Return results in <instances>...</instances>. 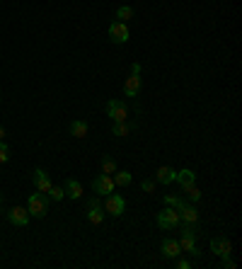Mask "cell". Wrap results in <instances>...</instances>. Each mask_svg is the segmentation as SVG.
I'll return each instance as SVG.
<instances>
[{
    "label": "cell",
    "instance_id": "cb8c5ba5",
    "mask_svg": "<svg viewBox=\"0 0 242 269\" xmlns=\"http://www.w3.org/2000/svg\"><path fill=\"white\" fill-rule=\"evenodd\" d=\"M46 194H49V199H54V202L66 199V191H63V187H54V184H51V189L46 191Z\"/></svg>",
    "mask_w": 242,
    "mask_h": 269
},
{
    "label": "cell",
    "instance_id": "8fae6325",
    "mask_svg": "<svg viewBox=\"0 0 242 269\" xmlns=\"http://www.w3.org/2000/svg\"><path fill=\"white\" fill-rule=\"evenodd\" d=\"M230 250H232V245L225 236H218L211 240V252L218 255V257H230Z\"/></svg>",
    "mask_w": 242,
    "mask_h": 269
},
{
    "label": "cell",
    "instance_id": "484cf974",
    "mask_svg": "<svg viewBox=\"0 0 242 269\" xmlns=\"http://www.w3.org/2000/svg\"><path fill=\"white\" fill-rule=\"evenodd\" d=\"M8 160H10V148L5 141H0V165H5Z\"/></svg>",
    "mask_w": 242,
    "mask_h": 269
},
{
    "label": "cell",
    "instance_id": "5bb4252c",
    "mask_svg": "<svg viewBox=\"0 0 242 269\" xmlns=\"http://www.w3.org/2000/svg\"><path fill=\"white\" fill-rule=\"evenodd\" d=\"M63 191H66V197L68 199H83V184L77 182V179H73V177H68L66 179V184H63Z\"/></svg>",
    "mask_w": 242,
    "mask_h": 269
},
{
    "label": "cell",
    "instance_id": "e0dca14e",
    "mask_svg": "<svg viewBox=\"0 0 242 269\" xmlns=\"http://www.w3.org/2000/svg\"><path fill=\"white\" fill-rule=\"evenodd\" d=\"M175 182H179V184H182V189H184V187H189V184H194V182H196V172H194V170H179V172H177V177H175Z\"/></svg>",
    "mask_w": 242,
    "mask_h": 269
},
{
    "label": "cell",
    "instance_id": "83f0119b",
    "mask_svg": "<svg viewBox=\"0 0 242 269\" xmlns=\"http://www.w3.org/2000/svg\"><path fill=\"white\" fill-rule=\"evenodd\" d=\"M177 267H179V269H189V267H191V262H189V259H179V257H177Z\"/></svg>",
    "mask_w": 242,
    "mask_h": 269
},
{
    "label": "cell",
    "instance_id": "277c9868",
    "mask_svg": "<svg viewBox=\"0 0 242 269\" xmlns=\"http://www.w3.org/2000/svg\"><path fill=\"white\" fill-rule=\"evenodd\" d=\"M141 92V63L131 66V75L124 83V97H136Z\"/></svg>",
    "mask_w": 242,
    "mask_h": 269
},
{
    "label": "cell",
    "instance_id": "ac0fdd59",
    "mask_svg": "<svg viewBox=\"0 0 242 269\" xmlns=\"http://www.w3.org/2000/svg\"><path fill=\"white\" fill-rule=\"evenodd\" d=\"M70 134L75 136V138H85L88 136V122H83V119H77V122H70Z\"/></svg>",
    "mask_w": 242,
    "mask_h": 269
},
{
    "label": "cell",
    "instance_id": "4dcf8cb0",
    "mask_svg": "<svg viewBox=\"0 0 242 269\" xmlns=\"http://www.w3.org/2000/svg\"><path fill=\"white\" fill-rule=\"evenodd\" d=\"M0 202H3V197H0Z\"/></svg>",
    "mask_w": 242,
    "mask_h": 269
},
{
    "label": "cell",
    "instance_id": "44dd1931",
    "mask_svg": "<svg viewBox=\"0 0 242 269\" xmlns=\"http://www.w3.org/2000/svg\"><path fill=\"white\" fill-rule=\"evenodd\" d=\"M102 172L104 175H114L116 172V160L111 156H102Z\"/></svg>",
    "mask_w": 242,
    "mask_h": 269
},
{
    "label": "cell",
    "instance_id": "d6986e66",
    "mask_svg": "<svg viewBox=\"0 0 242 269\" xmlns=\"http://www.w3.org/2000/svg\"><path fill=\"white\" fill-rule=\"evenodd\" d=\"M131 179H133V175L126 172V170H116V172H114V184H116V187H129Z\"/></svg>",
    "mask_w": 242,
    "mask_h": 269
},
{
    "label": "cell",
    "instance_id": "3957f363",
    "mask_svg": "<svg viewBox=\"0 0 242 269\" xmlns=\"http://www.w3.org/2000/svg\"><path fill=\"white\" fill-rule=\"evenodd\" d=\"M155 221H157V228H163V230H175L177 225L182 223L179 211H177V209H172V206H165L163 211L155 216Z\"/></svg>",
    "mask_w": 242,
    "mask_h": 269
},
{
    "label": "cell",
    "instance_id": "2e32d148",
    "mask_svg": "<svg viewBox=\"0 0 242 269\" xmlns=\"http://www.w3.org/2000/svg\"><path fill=\"white\" fill-rule=\"evenodd\" d=\"M179 218H182L184 223H198V211L194 209V206L184 204V206L179 209Z\"/></svg>",
    "mask_w": 242,
    "mask_h": 269
},
{
    "label": "cell",
    "instance_id": "4fadbf2b",
    "mask_svg": "<svg viewBox=\"0 0 242 269\" xmlns=\"http://www.w3.org/2000/svg\"><path fill=\"white\" fill-rule=\"evenodd\" d=\"M160 250H163V255H165L167 259H177L179 255H182L179 240H175V238H165V240H163V245H160Z\"/></svg>",
    "mask_w": 242,
    "mask_h": 269
},
{
    "label": "cell",
    "instance_id": "f1b7e54d",
    "mask_svg": "<svg viewBox=\"0 0 242 269\" xmlns=\"http://www.w3.org/2000/svg\"><path fill=\"white\" fill-rule=\"evenodd\" d=\"M223 269H235V262L230 257H223Z\"/></svg>",
    "mask_w": 242,
    "mask_h": 269
},
{
    "label": "cell",
    "instance_id": "7402d4cb",
    "mask_svg": "<svg viewBox=\"0 0 242 269\" xmlns=\"http://www.w3.org/2000/svg\"><path fill=\"white\" fill-rule=\"evenodd\" d=\"M131 17H133V8H131V5H124V8L116 10V20H119V22H126V20H131Z\"/></svg>",
    "mask_w": 242,
    "mask_h": 269
},
{
    "label": "cell",
    "instance_id": "8992f818",
    "mask_svg": "<svg viewBox=\"0 0 242 269\" xmlns=\"http://www.w3.org/2000/svg\"><path fill=\"white\" fill-rule=\"evenodd\" d=\"M104 211L107 213H111L114 218H119L121 213L126 211V199L121 197V194H107V202H104Z\"/></svg>",
    "mask_w": 242,
    "mask_h": 269
},
{
    "label": "cell",
    "instance_id": "7c38bea8",
    "mask_svg": "<svg viewBox=\"0 0 242 269\" xmlns=\"http://www.w3.org/2000/svg\"><path fill=\"white\" fill-rule=\"evenodd\" d=\"M32 179H34V187H36V191H49L51 189V179H49V172L42 168H36L32 172Z\"/></svg>",
    "mask_w": 242,
    "mask_h": 269
},
{
    "label": "cell",
    "instance_id": "603a6c76",
    "mask_svg": "<svg viewBox=\"0 0 242 269\" xmlns=\"http://www.w3.org/2000/svg\"><path fill=\"white\" fill-rule=\"evenodd\" d=\"M163 199H165V204H167V206H172V209H177V211H179V209H182V206L187 204L184 199H179V197H172V194H165Z\"/></svg>",
    "mask_w": 242,
    "mask_h": 269
},
{
    "label": "cell",
    "instance_id": "ba28073f",
    "mask_svg": "<svg viewBox=\"0 0 242 269\" xmlns=\"http://www.w3.org/2000/svg\"><path fill=\"white\" fill-rule=\"evenodd\" d=\"M104 206L99 199H88V221L92 225H102L104 223Z\"/></svg>",
    "mask_w": 242,
    "mask_h": 269
},
{
    "label": "cell",
    "instance_id": "9a60e30c",
    "mask_svg": "<svg viewBox=\"0 0 242 269\" xmlns=\"http://www.w3.org/2000/svg\"><path fill=\"white\" fill-rule=\"evenodd\" d=\"M175 177H177V170L170 168V165H163L155 172V182H160V184H170V182H175Z\"/></svg>",
    "mask_w": 242,
    "mask_h": 269
},
{
    "label": "cell",
    "instance_id": "d4e9b609",
    "mask_svg": "<svg viewBox=\"0 0 242 269\" xmlns=\"http://www.w3.org/2000/svg\"><path fill=\"white\" fill-rule=\"evenodd\" d=\"M184 194H187L191 202H198L201 199V189H196L194 184H189V187H184Z\"/></svg>",
    "mask_w": 242,
    "mask_h": 269
},
{
    "label": "cell",
    "instance_id": "30bf717a",
    "mask_svg": "<svg viewBox=\"0 0 242 269\" xmlns=\"http://www.w3.org/2000/svg\"><path fill=\"white\" fill-rule=\"evenodd\" d=\"M29 211H27V206H15V209H10L8 211V221H10L12 225H20V228H24V225L29 223Z\"/></svg>",
    "mask_w": 242,
    "mask_h": 269
},
{
    "label": "cell",
    "instance_id": "7a4b0ae2",
    "mask_svg": "<svg viewBox=\"0 0 242 269\" xmlns=\"http://www.w3.org/2000/svg\"><path fill=\"white\" fill-rule=\"evenodd\" d=\"M27 211H29V216H34V218H44L46 213H49V194H44V191L29 194Z\"/></svg>",
    "mask_w": 242,
    "mask_h": 269
},
{
    "label": "cell",
    "instance_id": "6da1fadb",
    "mask_svg": "<svg viewBox=\"0 0 242 269\" xmlns=\"http://www.w3.org/2000/svg\"><path fill=\"white\" fill-rule=\"evenodd\" d=\"M196 223H184L179 228V247H182V252H191L194 257L201 255V250L196 247Z\"/></svg>",
    "mask_w": 242,
    "mask_h": 269
},
{
    "label": "cell",
    "instance_id": "9c48e42d",
    "mask_svg": "<svg viewBox=\"0 0 242 269\" xmlns=\"http://www.w3.org/2000/svg\"><path fill=\"white\" fill-rule=\"evenodd\" d=\"M114 187H116V184H114V177H111V175H99V177H95V182H92L95 194H102V197L111 194Z\"/></svg>",
    "mask_w": 242,
    "mask_h": 269
},
{
    "label": "cell",
    "instance_id": "52a82bcc",
    "mask_svg": "<svg viewBox=\"0 0 242 269\" xmlns=\"http://www.w3.org/2000/svg\"><path fill=\"white\" fill-rule=\"evenodd\" d=\"M129 36H131V29H129L126 22H119V20H116V22L109 24V39L114 44H126Z\"/></svg>",
    "mask_w": 242,
    "mask_h": 269
},
{
    "label": "cell",
    "instance_id": "4316f807",
    "mask_svg": "<svg viewBox=\"0 0 242 269\" xmlns=\"http://www.w3.org/2000/svg\"><path fill=\"white\" fill-rule=\"evenodd\" d=\"M141 189L153 194V191H155V182H153V179H143V182H141Z\"/></svg>",
    "mask_w": 242,
    "mask_h": 269
},
{
    "label": "cell",
    "instance_id": "5b68a950",
    "mask_svg": "<svg viewBox=\"0 0 242 269\" xmlns=\"http://www.w3.org/2000/svg\"><path fill=\"white\" fill-rule=\"evenodd\" d=\"M107 114L111 122H126L129 119V107L124 100H109L107 102Z\"/></svg>",
    "mask_w": 242,
    "mask_h": 269
},
{
    "label": "cell",
    "instance_id": "f546056e",
    "mask_svg": "<svg viewBox=\"0 0 242 269\" xmlns=\"http://www.w3.org/2000/svg\"><path fill=\"white\" fill-rule=\"evenodd\" d=\"M3 138H5V129L0 126V141H3Z\"/></svg>",
    "mask_w": 242,
    "mask_h": 269
},
{
    "label": "cell",
    "instance_id": "ffe728a7",
    "mask_svg": "<svg viewBox=\"0 0 242 269\" xmlns=\"http://www.w3.org/2000/svg\"><path fill=\"white\" fill-rule=\"evenodd\" d=\"M133 131V124H126V122H114L111 126V136H129Z\"/></svg>",
    "mask_w": 242,
    "mask_h": 269
}]
</instances>
